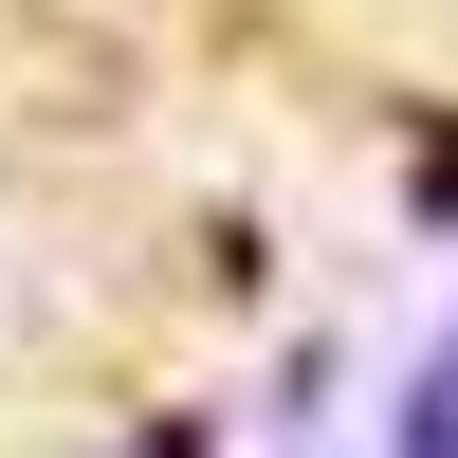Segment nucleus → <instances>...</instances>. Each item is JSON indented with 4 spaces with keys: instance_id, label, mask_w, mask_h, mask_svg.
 <instances>
[{
    "instance_id": "f257e3e1",
    "label": "nucleus",
    "mask_w": 458,
    "mask_h": 458,
    "mask_svg": "<svg viewBox=\"0 0 458 458\" xmlns=\"http://www.w3.org/2000/svg\"><path fill=\"white\" fill-rule=\"evenodd\" d=\"M403 458H458V330L403 367Z\"/></svg>"
},
{
    "instance_id": "f03ea898",
    "label": "nucleus",
    "mask_w": 458,
    "mask_h": 458,
    "mask_svg": "<svg viewBox=\"0 0 458 458\" xmlns=\"http://www.w3.org/2000/svg\"><path fill=\"white\" fill-rule=\"evenodd\" d=\"M147 458H202V440H183V422H165V440H147Z\"/></svg>"
}]
</instances>
